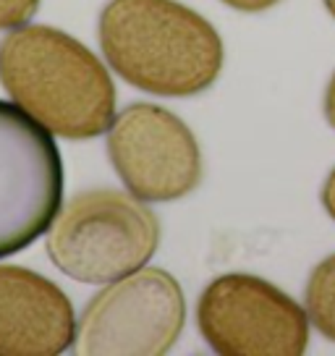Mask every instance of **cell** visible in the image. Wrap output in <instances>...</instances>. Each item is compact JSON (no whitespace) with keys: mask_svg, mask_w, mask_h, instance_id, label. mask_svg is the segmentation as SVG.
<instances>
[{"mask_svg":"<svg viewBox=\"0 0 335 356\" xmlns=\"http://www.w3.org/2000/svg\"><path fill=\"white\" fill-rule=\"evenodd\" d=\"M105 60L131 87L191 97L223 71V40L207 19L176 0H111L100 13Z\"/></svg>","mask_w":335,"mask_h":356,"instance_id":"obj_1","label":"cell"},{"mask_svg":"<svg viewBox=\"0 0 335 356\" xmlns=\"http://www.w3.org/2000/svg\"><path fill=\"white\" fill-rule=\"evenodd\" d=\"M0 84L47 131L92 139L115 118V87L100 58L53 26H19L0 42Z\"/></svg>","mask_w":335,"mask_h":356,"instance_id":"obj_2","label":"cell"},{"mask_svg":"<svg viewBox=\"0 0 335 356\" xmlns=\"http://www.w3.org/2000/svg\"><path fill=\"white\" fill-rule=\"evenodd\" d=\"M160 244L155 212L121 191H84L58 212L47 254L68 278L113 283L145 267Z\"/></svg>","mask_w":335,"mask_h":356,"instance_id":"obj_3","label":"cell"},{"mask_svg":"<svg viewBox=\"0 0 335 356\" xmlns=\"http://www.w3.org/2000/svg\"><path fill=\"white\" fill-rule=\"evenodd\" d=\"M186 323L179 280L160 267H139L113 280L79 320L76 351L84 356L168 354Z\"/></svg>","mask_w":335,"mask_h":356,"instance_id":"obj_4","label":"cell"},{"mask_svg":"<svg viewBox=\"0 0 335 356\" xmlns=\"http://www.w3.org/2000/svg\"><path fill=\"white\" fill-rule=\"evenodd\" d=\"M63 202V160L53 131L0 100V259L32 246Z\"/></svg>","mask_w":335,"mask_h":356,"instance_id":"obj_5","label":"cell"},{"mask_svg":"<svg viewBox=\"0 0 335 356\" xmlns=\"http://www.w3.org/2000/svg\"><path fill=\"white\" fill-rule=\"evenodd\" d=\"M197 327L223 356H302L309 343V314L272 283L244 273L220 275L202 291Z\"/></svg>","mask_w":335,"mask_h":356,"instance_id":"obj_6","label":"cell"},{"mask_svg":"<svg viewBox=\"0 0 335 356\" xmlns=\"http://www.w3.org/2000/svg\"><path fill=\"white\" fill-rule=\"evenodd\" d=\"M108 155L136 200H181L202 181L194 134L179 115L152 102H134L113 118Z\"/></svg>","mask_w":335,"mask_h":356,"instance_id":"obj_7","label":"cell"},{"mask_svg":"<svg viewBox=\"0 0 335 356\" xmlns=\"http://www.w3.org/2000/svg\"><path fill=\"white\" fill-rule=\"evenodd\" d=\"M76 314L53 280L0 265V356H56L76 343Z\"/></svg>","mask_w":335,"mask_h":356,"instance_id":"obj_8","label":"cell"},{"mask_svg":"<svg viewBox=\"0 0 335 356\" xmlns=\"http://www.w3.org/2000/svg\"><path fill=\"white\" fill-rule=\"evenodd\" d=\"M304 299L309 323L335 343V254L312 270Z\"/></svg>","mask_w":335,"mask_h":356,"instance_id":"obj_9","label":"cell"},{"mask_svg":"<svg viewBox=\"0 0 335 356\" xmlns=\"http://www.w3.org/2000/svg\"><path fill=\"white\" fill-rule=\"evenodd\" d=\"M40 8V0H0V29H19Z\"/></svg>","mask_w":335,"mask_h":356,"instance_id":"obj_10","label":"cell"},{"mask_svg":"<svg viewBox=\"0 0 335 356\" xmlns=\"http://www.w3.org/2000/svg\"><path fill=\"white\" fill-rule=\"evenodd\" d=\"M225 6H231L236 11H244V13H259V11H268L272 6H278L280 0H223Z\"/></svg>","mask_w":335,"mask_h":356,"instance_id":"obj_11","label":"cell"},{"mask_svg":"<svg viewBox=\"0 0 335 356\" xmlns=\"http://www.w3.org/2000/svg\"><path fill=\"white\" fill-rule=\"evenodd\" d=\"M322 204H325V210H327V215L335 220V168L322 186Z\"/></svg>","mask_w":335,"mask_h":356,"instance_id":"obj_12","label":"cell"},{"mask_svg":"<svg viewBox=\"0 0 335 356\" xmlns=\"http://www.w3.org/2000/svg\"><path fill=\"white\" fill-rule=\"evenodd\" d=\"M325 118L335 129V74L327 84V92H325Z\"/></svg>","mask_w":335,"mask_h":356,"instance_id":"obj_13","label":"cell"},{"mask_svg":"<svg viewBox=\"0 0 335 356\" xmlns=\"http://www.w3.org/2000/svg\"><path fill=\"white\" fill-rule=\"evenodd\" d=\"M325 8L333 13V19H335V0H325Z\"/></svg>","mask_w":335,"mask_h":356,"instance_id":"obj_14","label":"cell"}]
</instances>
